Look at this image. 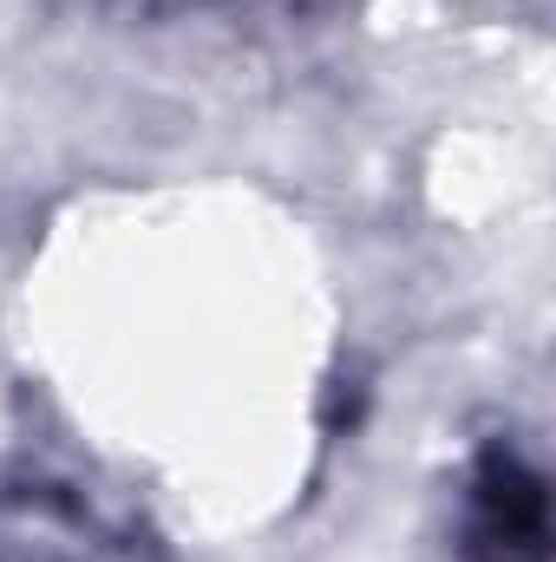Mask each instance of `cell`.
<instances>
[{
	"label": "cell",
	"mask_w": 556,
	"mask_h": 562,
	"mask_svg": "<svg viewBox=\"0 0 556 562\" xmlns=\"http://www.w3.org/2000/svg\"><path fill=\"white\" fill-rule=\"evenodd\" d=\"M478 537L498 543V550H518V557H537L544 550V491L537 477L524 471H491L485 491H478Z\"/></svg>",
	"instance_id": "cell-1"
}]
</instances>
